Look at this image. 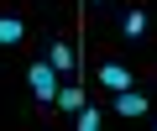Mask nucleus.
<instances>
[{
    "mask_svg": "<svg viewBox=\"0 0 157 131\" xmlns=\"http://www.w3.org/2000/svg\"><path fill=\"white\" fill-rule=\"evenodd\" d=\"M58 84H63V74L52 68V63H32V68H26V89H32L42 105H52V100H58Z\"/></svg>",
    "mask_w": 157,
    "mask_h": 131,
    "instance_id": "f257e3e1",
    "label": "nucleus"
},
{
    "mask_svg": "<svg viewBox=\"0 0 157 131\" xmlns=\"http://www.w3.org/2000/svg\"><path fill=\"white\" fill-rule=\"evenodd\" d=\"M147 110H152V100H147L141 89H121V94H115V115H126V121H141Z\"/></svg>",
    "mask_w": 157,
    "mask_h": 131,
    "instance_id": "f03ea898",
    "label": "nucleus"
},
{
    "mask_svg": "<svg viewBox=\"0 0 157 131\" xmlns=\"http://www.w3.org/2000/svg\"><path fill=\"white\" fill-rule=\"evenodd\" d=\"M47 63H52L58 74H73V68H78V52H73V42H63V37H58V42L47 47Z\"/></svg>",
    "mask_w": 157,
    "mask_h": 131,
    "instance_id": "7ed1b4c3",
    "label": "nucleus"
},
{
    "mask_svg": "<svg viewBox=\"0 0 157 131\" xmlns=\"http://www.w3.org/2000/svg\"><path fill=\"white\" fill-rule=\"evenodd\" d=\"M100 84L110 94H121V89H131V68L126 63H100Z\"/></svg>",
    "mask_w": 157,
    "mask_h": 131,
    "instance_id": "20e7f679",
    "label": "nucleus"
},
{
    "mask_svg": "<svg viewBox=\"0 0 157 131\" xmlns=\"http://www.w3.org/2000/svg\"><path fill=\"white\" fill-rule=\"evenodd\" d=\"M147 21H152V16H147L141 6H131V11L121 16V37H126V42H141V37H147Z\"/></svg>",
    "mask_w": 157,
    "mask_h": 131,
    "instance_id": "39448f33",
    "label": "nucleus"
},
{
    "mask_svg": "<svg viewBox=\"0 0 157 131\" xmlns=\"http://www.w3.org/2000/svg\"><path fill=\"white\" fill-rule=\"evenodd\" d=\"M21 37H26V21L11 16V11H0V47H21Z\"/></svg>",
    "mask_w": 157,
    "mask_h": 131,
    "instance_id": "423d86ee",
    "label": "nucleus"
},
{
    "mask_svg": "<svg viewBox=\"0 0 157 131\" xmlns=\"http://www.w3.org/2000/svg\"><path fill=\"white\" fill-rule=\"evenodd\" d=\"M58 110H73L78 115V105H84V89H78V84H58V100H52Z\"/></svg>",
    "mask_w": 157,
    "mask_h": 131,
    "instance_id": "0eeeda50",
    "label": "nucleus"
},
{
    "mask_svg": "<svg viewBox=\"0 0 157 131\" xmlns=\"http://www.w3.org/2000/svg\"><path fill=\"white\" fill-rule=\"evenodd\" d=\"M100 126H105V115L94 105H78V131H100Z\"/></svg>",
    "mask_w": 157,
    "mask_h": 131,
    "instance_id": "6e6552de",
    "label": "nucleus"
},
{
    "mask_svg": "<svg viewBox=\"0 0 157 131\" xmlns=\"http://www.w3.org/2000/svg\"><path fill=\"white\" fill-rule=\"evenodd\" d=\"M94 6H100V0H94Z\"/></svg>",
    "mask_w": 157,
    "mask_h": 131,
    "instance_id": "1a4fd4ad",
    "label": "nucleus"
},
{
    "mask_svg": "<svg viewBox=\"0 0 157 131\" xmlns=\"http://www.w3.org/2000/svg\"><path fill=\"white\" fill-rule=\"evenodd\" d=\"M152 126H157V121H152Z\"/></svg>",
    "mask_w": 157,
    "mask_h": 131,
    "instance_id": "9d476101",
    "label": "nucleus"
}]
</instances>
